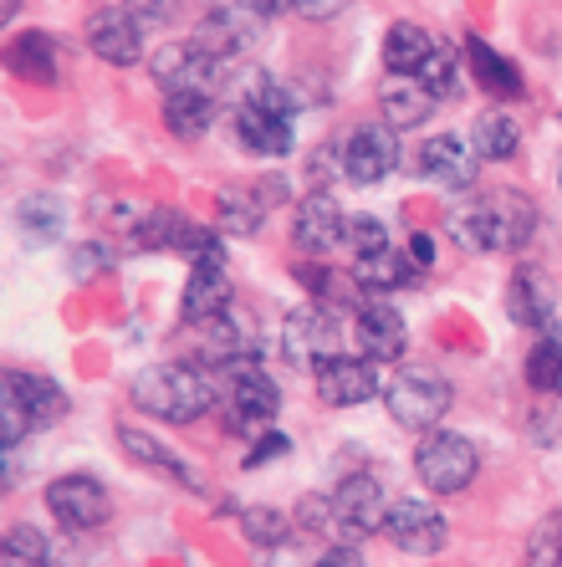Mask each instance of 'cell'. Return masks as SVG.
<instances>
[{
	"instance_id": "1f68e13d",
	"label": "cell",
	"mask_w": 562,
	"mask_h": 567,
	"mask_svg": "<svg viewBox=\"0 0 562 567\" xmlns=\"http://www.w3.org/2000/svg\"><path fill=\"white\" fill-rule=\"evenodd\" d=\"M241 532H246L251 547H272V553L292 542L287 516L272 512V506H251V512H241Z\"/></svg>"
},
{
	"instance_id": "7402d4cb",
	"label": "cell",
	"mask_w": 562,
	"mask_h": 567,
	"mask_svg": "<svg viewBox=\"0 0 562 567\" xmlns=\"http://www.w3.org/2000/svg\"><path fill=\"white\" fill-rule=\"evenodd\" d=\"M466 62H471V72H476V82H481L486 93H497V97H522L527 93V82H522V72H517V62H507V56L491 47L486 37H466Z\"/></svg>"
},
{
	"instance_id": "277c9868",
	"label": "cell",
	"mask_w": 562,
	"mask_h": 567,
	"mask_svg": "<svg viewBox=\"0 0 562 567\" xmlns=\"http://www.w3.org/2000/svg\"><path fill=\"white\" fill-rule=\"evenodd\" d=\"M282 353H287L292 369L302 373H317L327 369L333 358H343V328H338V312L323 302H307V307H292L287 312V328H282Z\"/></svg>"
},
{
	"instance_id": "7a4b0ae2",
	"label": "cell",
	"mask_w": 562,
	"mask_h": 567,
	"mask_svg": "<svg viewBox=\"0 0 562 567\" xmlns=\"http://www.w3.org/2000/svg\"><path fill=\"white\" fill-rule=\"evenodd\" d=\"M129 394L149 420L195 424L200 414L215 404V383H210V373L195 369V363H159V369H144L133 379Z\"/></svg>"
},
{
	"instance_id": "3957f363",
	"label": "cell",
	"mask_w": 562,
	"mask_h": 567,
	"mask_svg": "<svg viewBox=\"0 0 562 567\" xmlns=\"http://www.w3.org/2000/svg\"><path fill=\"white\" fill-rule=\"evenodd\" d=\"M225 369V424L236 435H266L276 420V404H282V389L272 383V373L256 363V358H231Z\"/></svg>"
},
{
	"instance_id": "6da1fadb",
	"label": "cell",
	"mask_w": 562,
	"mask_h": 567,
	"mask_svg": "<svg viewBox=\"0 0 562 567\" xmlns=\"http://www.w3.org/2000/svg\"><path fill=\"white\" fill-rule=\"evenodd\" d=\"M537 230V210L532 199L517 195V189H486L471 205H460L450 215V236L466 246V251H517L527 246V236Z\"/></svg>"
},
{
	"instance_id": "5b68a950",
	"label": "cell",
	"mask_w": 562,
	"mask_h": 567,
	"mask_svg": "<svg viewBox=\"0 0 562 567\" xmlns=\"http://www.w3.org/2000/svg\"><path fill=\"white\" fill-rule=\"evenodd\" d=\"M450 383L440 373H425V369H399L394 383L384 389V410L399 430H415V435H430L435 424L450 414Z\"/></svg>"
},
{
	"instance_id": "7dc6e473",
	"label": "cell",
	"mask_w": 562,
	"mask_h": 567,
	"mask_svg": "<svg viewBox=\"0 0 562 567\" xmlns=\"http://www.w3.org/2000/svg\"><path fill=\"white\" fill-rule=\"evenodd\" d=\"M558 394H562V389H558Z\"/></svg>"
},
{
	"instance_id": "74e56055",
	"label": "cell",
	"mask_w": 562,
	"mask_h": 567,
	"mask_svg": "<svg viewBox=\"0 0 562 567\" xmlns=\"http://www.w3.org/2000/svg\"><path fill=\"white\" fill-rule=\"evenodd\" d=\"M343 246H348V251H354V261H358V256L384 251V246H389V230H384L374 215H354V220H348V230H343Z\"/></svg>"
},
{
	"instance_id": "9c48e42d",
	"label": "cell",
	"mask_w": 562,
	"mask_h": 567,
	"mask_svg": "<svg viewBox=\"0 0 562 567\" xmlns=\"http://www.w3.org/2000/svg\"><path fill=\"white\" fill-rule=\"evenodd\" d=\"M82 41H88V52L108 66H133L144 56V21L129 11V6H103V11L88 16V27H82Z\"/></svg>"
},
{
	"instance_id": "2e32d148",
	"label": "cell",
	"mask_w": 562,
	"mask_h": 567,
	"mask_svg": "<svg viewBox=\"0 0 562 567\" xmlns=\"http://www.w3.org/2000/svg\"><path fill=\"white\" fill-rule=\"evenodd\" d=\"M343 230H348V220H343V210L323 189L302 199L297 215H292V246L307 256H327L333 246H343Z\"/></svg>"
},
{
	"instance_id": "f35d334b",
	"label": "cell",
	"mask_w": 562,
	"mask_h": 567,
	"mask_svg": "<svg viewBox=\"0 0 562 567\" xmlns=\"http://www.w3.org/2000/svg\"><path fill=\"white\" fill-rule=\"evenodd\" d=\"M287 450H292V440H287V435H276V430H266V435H256V445H251L246 471H262L266 461H282Z\"/></svg>"
},
{
	"instance_id": "f6af8a7d",
	"label": "cell",
	"mask_w": 562,
	"mask_h": 567,
	"mask_svg": "<svg viewBox=\"0 0 562 567\" xmlns=\"http://www.w3.org/2000/svg\"><path fill=\"white\" fill-rule=\"evenodd\" d=\"M0 11H6V21H11V16L21 11V0H6V6H0Z\"/></svg>"
},
{
	"instance_id": "4dcf8cb0",
	"label": "cell",
	"mask_w": 562,
	"mask_h": 567,
	"mask_svg": "<svg viewBox=\"0 0 562 567\" xmlns=\"http://www.w3.org/2000/svg\"><path fill=\"white\" fill-rule=\"evenodd\" d=\"M527 383H532L537 394L562 389V343H558V332H548V338H537L532 343V353H527Z\"/></svg>"
},
{
	"instance_id": "603a6c76",
	"label": "cell",
	"mask_w": 562,
	"mask_h": 567,
	"mask_svg": "<svg viewBox=\"0 0 562 567\" xmlns=\"http://www.w3.org/2000/svg\"><path fill=\"white\" fill-rule=\"evenodd\" d=\"M354 281L368 291H399V287H415L419 281V266L409 251H399V246H384V251L374 256H358L354 261Z\"/></svg>"
},
{
	"instance_id": "8992f818",
	"label": "cell",
	"mask_w": 562,
	"mask_h": 567,
	"mask_svg": "<svg viewBox=\"0 0 562 567\" xmlns=\"http://www.w3.org/2000/svg\"><path fill=\"white\" fill-rule=\"evenodd\" d=\"M476 471H481V455H476V445L466 435H456V430H430L415 450V475L435 496L466 491L476 481Z\"/></svg>"
},
{
	"instance_id": "f546056e",
	"label": "cell",
	"mask_w": 562,
	"mask_h": 567,
	"mask_svg": "<svg viewBox=\"0 0 562 567\" xmlns=\"http://www.w3.org/2000/svg\"><path fill=\"white\" fill-rule=\"evenodd\" d=\"M0 567H47V532H37L31 522L6 527V542H0Z\"/></svg>"
},
{
	"instance_id": "ba28073f",
	"label": "cell",
	"mask_w": 562,
	"mask_h": 567,
	"mask_svg": "<svg viewBox=\"0 0 562 567\" xmlns=\"http://www.w3.org/2000/svg\"><path fill=\"white\" fill-rule=\"evenodd\" d=\"M149 66H154L164 97L215 93V82H221V56H210L200 41H170V47H159V52L149 56Z\"/></svg>"
},
{
	"instance_id": "cb8c5ba5",
	"label": "cell",
	"mask_w": 562,
	"mask_h": 567,
	"mask_svg": "<svg viewBox=\"0 0 562 567\" xmlns=\"http://www.w3.org/2000/svg\"><path fill=\"white\" fill-rule=\"evenodd\" d=\"M6 383H11L16 394H21V404H27L31 430H47V424H57V420L67 414V394L57 389L52 379H41V373H27V369H6Z\"/></svg>"
},
{
	"instance_id": "5bb4252c",
	"label": "cell",
	"mask_w": 562,
	"mask_h": 567,
	"mask_svg": "<svg viewBox=\"0 0 562 567\" xmlns=\"http://www.w3.org/2000/svg\"><path fill=\"white\" fill-rule=\"evenodd\" d=\"M231 307V266H225V240L215 251H205L200 261H190V287L180 297V312L190 322H210Z\"/></svg>"
},
{
	"instance_id": "ffe728a7",
	"label": "cell",
	"mask_w": 562,
	"mask_h": 567,
	"mask_svg": "<svg viewBox=\"0 0 562 567\" xmlns=\"http://www.w3.org/2000/svg\"><path fill=\"white\" fill-rule=\"evenodd\" d=\"M435 103H440V97H435L419 78H389V82L379 87L384 123H389L394 133H399V128H419V123L435 113Z\"/></svg>"
},
{
	"instance_id": "44dd1931",
	"label": "cell",
	"mask_w": 562,
	"mask_h": 567,
	"mask_svg": "<svg viewBox=\"0 0 562 567\" xmlns=\"http://www.w3.org/2000/svg\"><path fill=\"white\" fill-rule=\"evenodd\" d=\"M435 52V37L419 21H394L384 31V66H389V78H419V66L430 62Z\"/></svg>"
},
{
	"instance_id": "8fae6325",
	"label": "cell",
	"mask_w": 562,
	"mask_h": 567,
	"mask_svg": "<svg viewBox=\"0 0 562 567\" xmlns=\"http://www.w3.org/2000/svg\"><path fill=\"white\" fill-rule=\"evenodd\" d=\"M384 532H389V542L409 557H430L450 542V522H445L430 502H415V496H399V502L389 506Z\"/></svg>"
},
{
	"instance_id": "60d3db41",
	"label": "cell",
	"mask_w": 562,
	"mask_h": 567,
	"mask_svg": "<svg viewBox=\"0 0 562 567\" xmlns=\"http://www.w3.org/2000/svg\"><path fill=\"white\" fill-rule=\"evenodd\" d=\"M313 567H368L364 557H358V547L354 542H333V547H327L323 557H317Z\"/></svg>"
},
{
	"instance_id": "d590c367",
	"label": "cell",
	"mask_w": 562,
	"mask_h": 567,
	"mask_svg": "<svg viewBox=\"0 0 562 567\" xmlns=\"http://www.w3.org/2000/svg\"><path fill=\"white\" fill-rule=\"evenodd\" d=\"M527 567H562V512L548 516L527 542Z\"/></svg>"
},
{
	"instance_id": "836d02e7",
	"label": "cell",
	"mask_w": 562,
	"mask_h": 567,
	"mask_svg": "<svg viewBox=\"0 0 562 567\" xmlns=\"http://www.w3.org/2000/svg\"><path fill=\"white\" fill-rule=\"evenodd\" d=\"M419 82L430 87L435 97H456L460 93V66H456V47H445V41H435V52H430V62L419 66Z\"/></svg>"
},
{
	"instance_id": "8d00e7d4",
	"label": "cell",
	"mask_w": 562,
	"mask_h": 567,
	"mask_svg": "<svg viewBox=\"0 0 562 567\" xmlns=\"http://www.w3.org/2000/svg\"><path fill=\"white\" fill-rule=\"evenodd\" d=\"M27 435H31V414L21 404V394L6 383V394H0V450H16Z\"/></svg>"
},
{
	"instance_id": "52a82bcc",
	"label": "cell",
	"mask_w": 562,
	"mask_h": 567,
	"mask_svg": "<svg viewBox=\"0 0 562 567\" xmlns=\"http://www.w3.org/2000/svg\"><path fill=\"white\" fill-rule=\"evenodd\" d=\"M389 496L368 471L343 475L338 491H333V516H338V542H358L368 532H384L389 522Z\"/></svg>"
},
{
	"instance_id": "ee69618b",
	"label": "cell",
	"mask_w": 562,
	"mask_h": 567,
	"mask_svg": "<svg viewBox=\"0 0 562 567\" xmlns=\"http://www.w3.org/2000/svg\"><path fill=\"white\" fill-rule=\"evenodd\" d=\"M409 256H415L419 271H430V266H435V236H425V230H419V236H409Z\"/></svg>"
},
{
	"instance_id": "e0dca14e",
	"label": "cell",
	"mask_w": 562,
	"mask_h": 567,
	"mask_svg": "<svg viewBox=\"0 0 562 567\" xmlns=\"http://www.w3.org/2000/svg\"><path fill=\"white\" fill-rule=\"evenodd\" d=\"M358 348H364L374 363H394V358H405L409 348V332H405V317L394 312L389 302H364L358 307Z\"/></svg>"
},
{
	"instance_id": "30bf717a",
	"label": "cell",
	"mask_w": 562,
	"mask_h": 567,
	"mask_svg": "<svg viewBox=\"0 0 562 567\" xmlns=\"http://www.w3.org/2000/svg\"><path fill=\"white\" fill-rule=\"evenodd\" d=\"M399 164V133L389 123H364L343 138V179L348 185H379Z\"/></svg>"
},
{
	"instance_id": "f1b7e54d",
	"label": "cell",
	"mask_w": 562,
	"mask_h": 567,
	"mask_svg": "<svg viewBox=\"0 0 562 567\" xmlns=\"http://www.w3.org/2000/svg\"><path fill=\"white\" fill-rule=\"evenodd\" d=\"M517 144H522V133H517V123L507 118V113H481L471 128V148L476 158H491V164H501V158L517 154Z\"/></svg>"
},
{
	"instance_id": "ab89813d",
	"label": "cell",
	"mask_w": 562,
	"mask_h": 567,
	"mask_svg": "<svg viewBox=\"0 0 562 567\" xmlns=\"http://www.w3.org/2000/svg\"><path fill=\"white\" fill-rule=\"evenodd\" d=\"M113 256H108V246H78V256H72V277L78 281H88L98 266H108Z\"/></svg>"
},
{
	"instance_id": "7bdbcfd3",
	"label": "cell",
	"mask_w": 562,
	"mask_h": 567,
	"mask_svg": "<svg viewBox=\"0 0 562 567\" xmlns=\"http://www.w3.org/2000/svg\"><path fill=\"white\" fill-rule=\"evenodd\" d=\"M343 6H348V0H297V11L307 16V21H333V16H343Z\"/></svg>"
},
{
	"instance_id": "d6986e66",
	"label": "cell",
	"mask_w": 562,
	"mask_h": 567,
	"mask_svg": "<svg viewBox=\"0 0 562 567\" xmlns=\"http://www.w3.org/2000/svg\"><path fill=\"white\" fill-rule=\"evenodd\" d=\"M236 138H241V148H251V154L282 158V154H292V118L241 103L236 107Z\"/></svg>"
},
{
	"instance_id": "7c38bea8",
	"label": "cell",
	"mask_w": 562,
	"mask_h": 567,
	"mask_svg": "<svg viewBox=\"0 0 562 567\" xmlns=\"http://www.w3.org/2000/svg\"><path fill=\"white\" fill-rule=\"evenodd\" d=\"M507 312L517 328H532L537 338H548L558 328V281L542 266H522L507 281Z\"/></svg>"
},
{
	"instance_id": "d6a6232c",
	"label": "cell",
	"mask_w": 562,
	"mask_h": 567,
	"mask_svg": "<svg viewBox=\"0 0 562 567\" xmlns=\"http://www.w3.org/2000/svg\"><path fill=\"white\" fill-rule=\"evenodd\" d=\"M62 220H67L62 199H52V195H27L21 199V225H27V236L57 240L62 236Z\"/></svg>"
},
{
	"instance_id": "9a60e30c",
	"label": "cell",
	"mask_w": 562,
	"mask_h": 567,
	"mask_svg": "<svg viewBox=\"0 0 562 567\" xmlns=\"http://www.w3.org/2000/svg\"><path fill=\"white\" fill-rule=\"evenodd\" d=\"M379 394V369H374V358L368 353H343L333 358L327 369H317V399H323L327 410H354L364 399Z\"/></svg>"
},
{
	"instance_id": "b9f144b4",
	"label": "cell",
	"mask_w": 562,
	"mask_h": 567,
	"mask_svg": "<svg viewBox=\"0 0 562 567\" xmlns=\"http://www.w3.org/2000/svg\"><path fill=\"white\" fill-rule=\"evenodd\" d=\"M343 148H317L313 154V164H307V179H317V185H327V179H333V174H338L343 179V169H333V158H338Z\"/></svg>"
},
{
	"instance_id": "83f0119b",
	"label": "cell",
	"mask_w": 562,
	"mask_h": 567,
	"mask_svg": "<svg viewBox=\"0 0 562 567\" xmlns=\"http://www.w3.org/2000/svg\"><path fill=\"white\" fill-rule=\"evenodd\" d=\"M11 72H21L27 82H57V37L52 31H27L11 41Z\"/></svg>"
},
{
	"instance_id": "4316f807",
	"label": "cell",
	"mask_w": 562,
	"mask_h": 567,
	"mask_svg": "<svg viewBox=\"0 0 562 567\" xmlns=\"http://www.w3.org/2000/svg\"><path fill=\"white\" fill-rule=\"evenodd\" d=\"M210 123H215V93H174L164 97V128L184 144H195L205 138Z\"/></svg>"
},
{
	"instance_id": "4fadbf2b",
	"label": "cell",
	"mask_w": 562,
	"mask_h": 567,
	"mask_svg": "<svg viewBox=\"0 0 562 567\" xmlns=\"http://www.w3.org/2000/svg\"><path fill=\"white\" fill-rule=\"evenodd\" d=\"M47 512L67 532H92V527H103L113 506H108V491L92 475H62V481L47 486Z\"/></svg>"
},
{
	"instance_id": "e575fe53",
	"label": "cell",
	"mask_w": 562,
	"mask_h": 567,
	"mask_svg": "<svg viewBox=\"0 0 562 567\" xmlns=\"http://www.w3.org/2000/svg\"><path fill=\"white\" fill-rule=\"evenodd\" d=\"M256 199L262 195H251V189H221V225L231 236H251V230L262 225L266 205H256Z\"/></svg>"
},
{
	"instance_id": "d4e9b609",
	"label": "cell",
	"mask_w": 562,
	"mask_h": 567,
	"mask_svg": "<svg viewBox=\"0 0 562 567\" xmlns=\"http://www.w3.org/2000/svg\"><path fill=\"white\" fill-rule=\"evenodd\" d=\"M119 445L129 450V455H133L139 465H149V471L170 475V481H180V486H190V491L200 486V475L190 471V465H184L180 455H174V450L164 445V440H154V435H144V430H133V424H123V430H119Z\"/></svg>"
},
{
	"instance_id": "484cf974",
	"label": "cell",
	"mask_w": 562,
	"mask_h": 567,
	"mask_svg": "<svg viewBox=\"0 0 562 567\" xmlns=\"http://www.w3.org/2000/svg\"><path fill=\"white\" fill-rule=\"evenodd\" d=\"M195 41L205 47L210 56H236V52H246L251 41H256V27H251L246 16H241V6H221V11L210 16L205 27L195 31Z\"/></svg>"
},
{
	"instance_id": "ac0fdd59",
	"label": "cell",
	"mask_w": 562,
	"mask_h": 567,
	"mask_svg": "<svg viewBox=\"0 0 562 567\" xmlns=\"http://www.w3.org/2000/svg\"><path fill=\"white\" fill-rule=\"evenodd\" d=\"M419 169H425V179H435L445 189L476 185V154L460 138H450V133H440V138H430V144L419 148Z\"/></svg>"
},
{
	"instance_id": "bcb514c9",
	"label": "cell",
	"mask_w": 562,
	"mask_h": 567,
	"mask_svg": "<svg viewBox=\"0 0 562 567\" xmlns=\"http://www.w3.org/2000/svg\"><path fill=\"white\" fill-rule=\"evenodd\" d=\"M558 189H562V158H558Z\"/></svg>"
}]
</instances>
